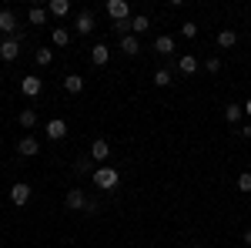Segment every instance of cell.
Instances as JSON below:
<instances>
[{"instance_id": "cell-1", "label": "cell", "mask_w": 251, "mask_h": 248, "mask_svg": "<svg viewBox=\"0 0 251 248\" xmlns=\"http://www.w3.org/2000/svg\"><path fill=\"white\" fill-rule=\"evenodd\" d=\"M121 185V174H117V168H111V165H100L94 171V188H104V191H111Z\"/></svg>"}, {"instance_id": "cell-2", "label": "cell", "mask_w": 251, "mask_h": 248, "mask_svg": "<svg viewBox=\"0 0 251 248\" xmlns=\"http://www.w3.org/2000/svg\"><path fill=\"white\" fill-rule=\"evenodd\" d=\"M64 201H67V208H74V211H94V208H97L94 201H87V194H84L80 188H71Z\"/></svg>"}, {"instance_id": "cell-3", "label": "cell", "mask_w": 251, "mask_h": 248, "mask_svg": "<svg viewBox=\"0 0 251 248\" xmlns=\"http://www.w3.org/2000/svg\"><path fill=\"white\" fill-rule=\"evenodd\" d=\"M107 17L114 20H131V3L127 0H107Z\"/></svg>"}, {"instance_id": "cell-4", "label": "cell", "mask_w": 251, "mask_h": 248, "mask_svg": "<svg viewBox=\"0 0 251 248\" xmlns=\"http://www.w3.org/2000/svg\"><path fill=\"white\" fill-rule=\"evenodd\" d=\"M20 91H24V97H37L40 91H44V81L34 74H27V77H20Z\"/></svg>"}, {"instance_id": "cell-5", "label": "cell", "mask_w": 251, "mask_h": 248, "mask_svg": "<svg viewBox=\"0 0 251 248\" xmlns=\"http://www.w3.org/2000/svg\"><path fill=\"white\" fill-rule=\"evenodd\" d=\"M17 151L24 154V158H34V154H40V141L34 138V134H24L17 141Z\"/></svg>"}, {"instance_id": "cell-6", "label": "cell", "mask_w": 251, "mask_h": 248, "mask_svg": "<svg viewBox=\"0 0 251 248\" xmlns=\"http://www.w3.org/2000/svg\"><path fill=\"white\" fill-rule=\"evenodd\" d=\"M10 201H14V205H27V201H30V185H24V181H17V185H10Z\"/></svg>"}, {"instance_id": "cell-7", "label": "cell", "mask_w": 251, "mask_h": 248, "mask_svg": "<svg viewBox=\"0 0 251 248\" xmlns=\"http://www.w3.org/2000/svg\"><path fill=\"white\" fill-rule=\"evenodd\" d=\"M94 27H97V24H94V14H91V10H80L77 20H74V30H77V34H91Z\"/></svg>"}, {"instance_id": "cell-8", "label": "cell", "mask_w": 251, "mask_h": 248, "mask_svg": "<svg viewBox=\"0 0 251 248\" xmlns=\"http://www.w3.org/2000/svg\"><path fill=\"white\" fill-rule=\"evenodd\" d=\"M20 54V37H10V40H3V47H0V57L7 60V64H14Z\"/></svg>"}, {"instance_id": "cell-9", "label": "cell", "mask_w": 251, "mask_h": 248, "mask_svg": "<svg viewBox=\"0 0 251 248\" xmlns=\"http://www.w3.org/2000/svg\"><path fill=\"white\" fill-rule=\"evenodd\" d=\"M67 134V124H64V117H54V121H47V138L50 141H60Z\"/></svg>"}, {"instance_id": "cell-10", "label": "cell", "mask_w": 251, "mask_h": 248, "mask_svg": "<svg viewBox=\"0 0 251 248\" xmlns=\"http://www.w3.org/2000/svg\"><path fill=\"white\" fill-rule=\"evenodd\" d=\"M91 60H94L97 67H104V64L111 60V51H107V44H94V47H91Z\"/></svg>"}, {"instance_id": "cell-11", "label": "cell", "mask_w": 251, "mask_h": 248, "mask_svg": "<svg viewBox=\"0 0 251 248\" xmlns=\"http://www.w3.org/2000/svg\"><path fill=\"white\" fill-rule=\"evenodd\" d=\"M107 154H111V144H107L104 138H97L94 144H91V158H94V161H107Z\"/></svg>"}, {"instance_id": "cell-12", "label": "cell", "mask_w": 251, "mask_h": 248, "mask_svg": "<svg viewBox=\"0 0 251 248\" xmlns=\"http://www.w3.org/2000/svg\"><path fill=\"white\" fill-rule=\"evenodd\" d=\"M17 30V17L14 10H0V34H14Z\"/></svg>"}, {"instance_id": "cell-13", "label": "cell", "mask_w": 251, "mask_h": 248, "mask_svg": "<svg viewBox=\"0 0 251 248\" xmlns=\"http://www.w3.org/2000/svg\"><path fill=\"white\" fill-rule=\"evenodd\" d=\"M121 51H124L127 57H134V54H141V40H137L134 34H127V37H121Z\"/></svg>"}, {"instance_id": "cell-14", "label": "cell", "mask_w": 251, "mask_h": 248, "mask_svg": "<svg viewBox=\"0 0 251 248\" xmlns=\"http://www.w3.org/2000/svg\"><path fill=\"white\" fill-rule=\"evenodd\" d=\"M64 91H67V94H80V91H84V77L80 74H67L64 77Z\"/></svg>"}, {"instance_id": "cell-15", "label": "cell", "mask_w": 251, "mask_h": 248, "mask_svg": "<svg viewBox=\"0 0 251 248\" xmlns=\"http://www.w3.org/2000/svg\"><path fill=\"white\" fill-rule=\"evenodd\" d=\"M234 44H238V34H234V30H228V27L218 30V47H221V51H231Z\"/></svg>"}, {"instance_id": "cell-16", "label": "cell", "mask_w": 251, "mask_h": 248, "mask_svg": "<svg viewBox=\"0 0 251 248\" xmlns=\"http://www.w3.org/2000/svg\"><path fill=\"white\" fill-rule=\"evenodd\" d=\"M47 14H54V17H67V14H71V0H50V3H47Z\"/></svg>"}, {"instance_id": "cell-17", "label": "cell", "mask_w": 251, "mask_h": 248, "mask_svg": "<svg viewBox=\"0 0 251 248\" xmlns=\"http://www.w3.org/2000/svg\"><path fill=\"white\" fill-rule=\"evenodd\" d=\"M154 51H157V54H164V57L174 54V37H171V34H161V37L154 40Z\"/></svg>"}, {"instance_id": "cell-18", "label": "cell", "mask_w": 251, "mask_h": 248, "mask_svg": "<svg viewBox=\"0 0 251 248\" xmlns=\"http://www.w3.org/2000/svg\"><path fill=\"white\" fill-rule=\"evenodd\" d=\"M177 71H181V74H194V71H198V57H194V54H181Z\"/></svg>"}, {"instance_id": "cell-19", "label": "cell", "mask_w": 251, "mask_h": 248, "mask_svg": "<svg viewBox=\"0 0 251 248\" xmlns=\"http://www.w3.org/2000/svg\"><path fill=\"white\" fill-rule=\"evenodd\" d=\"M241 114H245V108H241V104H225V121H228V124H238Z\"/></svg>"}, {"instance_id": "cell-20", "label": "cell", "mask_w": 251, "mask_h": 248, "mask_svg": "<svg viewBox=\"0 0 251 248\" xmlns=\"http://www.w3.org/2000/svg\"><path fill=\"white\" fill-rule=\"evenodd\" d=\"M27 20H30L34 27L47 24V7H30V10H27Z\"/></svg>"}, {"instance_id": "cell-21", "label": "cell", "mask_w": 251, "mask_h": 248, "mask_svg": "<svg viewBox=\"0 0 251 248\" xmlns=\"http://www.w3.org/2000/svg\"><path fill=\"white\" fill-rule=\"evenodd\" d=\"M50 40H54L57 47H67V44H71V30H67V27H54V30H50Z\"/></svg>"}, {"instance_id": "cell-22", "label": "cell", "mask_w": 251, "mask_h": 248, "mask_svg": "<svg viewBox=\"0 0 251 248\" xmlns=\"http://www.w3.org/2000/svg\"><path fill=\"white\" fill-rule=\"evenodd\" d=\"M148 27H151V20L144 17V14H137V17H131V34H144V30H148Z\"/></svg>"}, {"instance_id": "cell-23", "label": "cell", "mask_w": 251, "mask_h": 248, "mask_svg": "<svg viewBox=\"0 0 251 248\" xmlns=\"http://www.w3.org/2000/svg\"><path fill=\"white\" fill-rule=\"evenodd\" d=\"M17 121H20V128H34V124H37V111H34V108H24Z\"/></svg>"}, {"instance_id": "cell-24", "label": "cell", "mask_w": 251, "mask_h": 248, "mask_svg": "<svg viewBox=\"0 0 251 248\" xmlns=\"http://www.w3.org/2000/svg\"><path fill=\"white\" fill-rule=\"evenodd\" d=\"M181 37L194 40V37H198V24H191V20H184V24H181Z\"/></svg>"}, {"instance_id": "cell-25", "label": "cell", "mask_w": 251, "mask_h": 248, "mask_svg": "<svg viewBox=\"0 0 251 248\" xmlns=\"http://www.w3.org/2000/svg\"><path fill=\"white\" fill-rule=\"evenodd\" d=\"M154 84H157V87H168V84H171V71H164V67L154 71Z\"/></svg>"}, {"instance_id": "cell-26", "label": "cell", "mask_w": 251, "mask_h": 248, "mask_svg": "<svg viewBox=\"0 0 251 248\" xmlns=\"http://www.w3.org/2000/svg\"><path fill=\"white\" fill-rule=\"evenodd\" d=\"M34 57H37V64H50V60H54V51H50V47H37Z\"/></svg>"}, {"instance_id": "cell-27", "label": "cell", "mask_w": 251, "mask_h": 248, "mask_svg": "<svg viewBox=\"0 0 251 248\" xmlns=\"http://www.w3.org/2000/svg\"><path fill=\"white\" fill-rule=\"evenodd\" d=\"M238 191H251V171L238 174Z\"/></svg>"}, {"instance_id": "cell-28", "label": "cell", "mask_w": 251, "mask_h": 248, "mask_svg": "<svg viewBox=\"0 0 251 248\" xmlns=\"http://www.w3.org/2000/svg\"><path fill=\"white\" fill-rule=\"evenodd\" d=\"M204 71H208V74H218V71H221V57H208L204 60Z\"/></svg>"}, {"instance_id": "cell-29", "label": "cell", "mask_w": 251, "mask_h": 248, "mask_svg": "<svg viewBox=\"0 0 251 248\" xmlns=\"http://www.w3.org/2000/svg\"><path fill=\"white\" fill-rule=\"evenodd\" d=\"M87 161H91V158H77V165H74V171H77V174H87V171H91V165H87Z\"/></svg>"}, {"instance_id": "cell-30", "label": "cell", "mask_w": 251, "mask_h": 248, "mask_svg": "<svg viewBox=\"0 0 251 248\" xmlns=\"http://www.w3.org/2000/svg\"><path fill=\"white\" fill-rule=\"evenodd\" d=\"M241 108H245V114L251 117V97H248V101H245V104H241Z\"/></svg>"}, {"instance_id": "cell-31", "label": "cell", "mask_w": 251, "mask_h": 248, "mask_svg": "<svg viewBox=\"0 0 251 248\" xmlns=\"http://www.w3.org/2000/svg\"><path fill=\"white\" fill-rule=\"evenodd\" d=\"M241 134H245V138H251V124H248V128H241Z\"/></svg>"}, {"instance_id": "cell-32", "label": "cell", "mask_w": 251, "mask_h": 248, "mask_svg": "<svg viewBox=\"0 0 251 248\" xmlns=\"http://www.w3.org/2000/svg\"><path fill=\"white\" fill-rule=\"evenodd\" d=\"M245 242H248V245H251V228H248V231H245Z\"/></svg>"}, {"instance_id": "cell-33", "label": "cell", "mask_w": 251, "mask_h": 248, "mask_svg": "<svg viewBox=\"0 0 251 248\" xmlns=\"http://www.w3.org/2000/svg\"><path fill=\"white\" fill-rule=\"evenodd\" d=\"M0 47H3V34H0Z\"/></svg>"}, {"instance_id": "cell-34", "label": "cell", "mask_w": 251, "mask_h": 248, "mask_svg": "<svg viewBox=\"0 0 251 248\" xmlns=\"http://www.w3.org/2000/svg\"><path fill=\"white\" fill-rule=\"evenodd\" d=\"M188 248H201V245H188Z\"/></svg>"}]
</instances>
